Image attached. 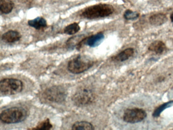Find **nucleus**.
Instances as JSON below:
<instances>
[{"instance_id": "f257e3e1", "label": "nucleus", "mask_w": 173, "mask_h": 130, "mask_svg": "<svg viewBox=\"0 0 173 130\" xmlns=\"http://www.w3.org/2000/svg\"><path fill=\"white\" fill-rule=\"evenodd\" d=\"M27 117L28 112L25 109L13 107L3 110L0 114V119L3 123L13 124L22 122Z\"/></svg>"}, {"instance_id": "ddd939ff", "label": "nucleus", "mask_w": 173, "mask_h": 130, "mask_svg": "<svg viewBox=\"0 0 173 130\" xmlns=\"http://www.w3.org/2000/svg\"><path fill=\"white\" fill-rule=\"evenodd\" d=\"M28 25L30 27L39 30L42 28H44L47 27V23L46 20L44 18L38 17L36 18L28 21Z\"/></svg>"}, {"instance_id": "423d86ee", "label": "nucleus", "mask_w": 173, "mask_h": 130, "mask_svg": "<svg viewBox=\"0 0 173 130\" xmlns=\"http://www.w3.org/2000/svg\"><path fill=\"white\" fill-rule=\"evenodd\" d=\"M45 98L50 102L61 103L66 100L67 93L64 87L53 86L46 89L44 93Z\"/></svg>"}, {"instance_id": "6ab92c4d", "label": "nucleus", "mask_w": 173, "mask_h": 130, "mask_svg": "<svg viewBox=\"0 0 173 130\" xmlns=\"http://www.w3.org/2000/svg\"><path fill=\"white\" fill-rule=\"evenodd\" d=\"M53 127V125H51L49 119H46L45 121H44L41 123H39V125H37L36 127L34 128H33V130H49L51 129Z\"/></svg>"}, {"instance_id": "20e7f679", "label": "nucleus", "mask_w": 173, "mask_h": 130, "mask_svg": "<svg viewBox=\"0 0 173 130\" xmlns=\"http://www.w3.org/2000/svg\"><path fill=\"white\" fill-rule=\"evenodd\" d=\"M23 84L19 79L5 78L0 82V91L4 95H14L23 91Z\"/></svg>"}, {"instance_id": "f3484780", "label": "nucleus", "mask_w": 173, "mask_h": 130, "mask_svg": "<svg viewBox=\"0 0 173 130\" xmlns=\"http://www.w3.org/2000/svg\"><path fill=\"white\" fill-rule=\"evenodd\" d=\"M80 30V27L79 24L76 23H73L69 24L64 28V33L69 35H74L79 32Z\"/></svg>"}, {"instance_id": "4468645a", "label": "nucleus", "mask_w": 173, "mask_h": 130, "mask_svg": "<svg viewBox=\"0 0 173 130\" xmlns=\"http://www.w3.org/2000/svg\"><path fill=\"white\" fill-rule=\"evenodd\" d=\"M13 2L11 0H0V10L2 13L9 14L13 9Z\"/></svg>"}, {"instance_id": "412c9836", "label": "nucleus", "mask_w": 173, "mask_h": 130, "mask_svg": "<svg viewBox=\"0 0 173 130\" xmlns=\"http://www.w3.org/2000/svg\"><path fill=\"white\" fill-rule=\"evenodd\" d=\"M170 20H171V21H172V23H173V13L170 15Z\"/></svg>"}, {"instance_id": "0eeeda50", "label": "nucleus", "mask_w": 173, "mask_h": 130, "mask_svg": "<svg viewBox=\"0 0 173 130\" xmlns=\"http://www.w3.org/2000/svg\"><path fill=\"white\" fill-rule=\"evenodd\" d=\"M147 117V113L143 109H129L125 112L124 121L130 123H135L141 122Z\"/></svg>"}, {"instance_id": "f8f14e48", "label": "nucleus", "mask_w": 173, "mask_h": 130, "mask_svg": "<svg viewBox=\"0 0 173 130\" xmlns=\"http://www.w3.org/2000/svg\"><path fill=\"white\" fill-rule=\"evenodd\" d=\"M148 49L152 52L160 55L165 51L166 46L165 44L161 41H155L151 44Z\"/></svg>"}, {"instance_id": "a211bd4d", "label": "nucleus", "mask_w": 173, "mask_h": 130, "mask_svg": "<svg viewBox=\"0 0 173 130\" xmlns=\"http://www.w3.org/2000/svg\"><path fill=\"white\" fill-rule=\"evenodd\" d=\"M173 104V101H169V102H166L165 103L163 104L160 106H159L156 109L154 112L153 113V117H158L160 115L161 112H162L164 110H165V109L168 108L172 106Z\"/></svg>"}, {"instance_id": "6e6552de", "label": "nucleus", "mask_w": 173, "mask_h": 130, "mask_svg": "<svg viewBox=\"0 0 173 130\" xmlns=\"http://www.w3.org/2000/svg\"><path fill=\"white\" fill-rule=\"evenodd\" d=\"M104 39V35L102 33H99L95 35L86 38L85 39L84 44L90 47H95L99 45Z\"/></svg>"}, {"instance_id": "39448f33", "label": "nucleus", "mask_w": 173, "mask_h": 130, "mask_svg": "<svg viewBox=\"0 0 173 130\" xmlns=\"http://www.w3.org/2000/svg\"><path fill=\"white\" fill-rule=\"evenodd\" d=\"M94 96L90 89L83 87L78 90L75 94L72 100L74 103L78 106H85L93 103Z\"/></svg>"}, {"instance_id": "2eb2a0df", "label": "nucleus", "mask_w": 173, "mask_h": 130, "mask_svg": "<svg viewBox=\"0 0 173 130\" xmlns=\"http://www.w3.org/2000/svg\"><path fill=\"white\" fill-rule=\"evenodd\" d=\"M72 130H94V127L90 122L85 121H81L75 122L73 124L72 127Z\"/></svg>"}, {"instance_id": "aec40b11", "label": "nucleus", "mask_w": 173, "mask_h": 130, "mask_svg": "<svg viewBox=\"0 0 173 130\" xmlns=\"http://www.w3.org/2000/svg\"><path fill=\"white\" fill-rule=\"evenodd\" d=\"M140 14L137 12L127 10L124 14V18L126 20H135L139 17Z\"/></svg>"}, {"instance_id": "f03ea898", "label": "nucleus", "mask_w": 173, "mask_h": 130, "mask_svg": "<svg viewBox=\"0 0 173 130\" xmlns=\"http://www.w3.org/2000/svg\"><path fill=\"white\" fill-rule=\"evenodd\" d=\"M114 11L113 6L109 4H97L86 8L82 12L81 16L88 19H94L110 16Z\"/></svg>"}, {"instance_id": "dca6fc26", "label": "nucleus", "mask_w": 173, "mask_h": 130, "mask_svg": "<svg viewBox=\"0 0 173 130\" xmlns=\"http://www.w3.org/2000/svg\"><path fill=\"white\" fill-rule=\"evenodd\" d=\"M81 37V36H75L69 39L67 43L68 47L71 49H74L75 46H80L81 44H82V42L84 38H83Z\"/></svg>"}, {"instance_id": "9b49d317", "label": "nucleus", "mask_w": 173, "mask_h": 130, "mask_svg": "<svg viewBox=\"0 0 173 130\" xmlns=\"http://www.w3.org/2000/svg\"><path fill=\"white\" fill-rule=\"evenodd\" d=\"M134 54V49L132 48H129L120 52V54L114 56L113 60L118 62H124L129 59V58L133 56Z\"/></svg>"}, {"instance_id": "9d476101", "label": "nucleus", "mask_w": 173, "mask_h": 130, "mask_svg": "<svg viewBox=\"0 0 173 130\" xmlns=\"http://www.w3.org/2000/svg\"><path fill=\"white\" fill-rule=\"evenodd\" d=\"M168 20L166 15L164 14H155L149 18V22L151 24L154 26H160L165 23Z\"/></svg>"}, {"instance_id": "1a4fd4ad", "label": "nucleus", "mask_w": 173, "mask_h": 130, "mask_svg": "<svg viewBox=\"0 0 173 130\" xmlns=\"http://www.w3.org/2000/svg\"><path fill=\"white\" fill-rule=\"evenodd\" d=\"M21 38V35L18 31H7L2 35V40L6 43H12L18 41Z\"/></svg>"}, {"instance_id": "7ed1b4c3", "label": "nucleus", "mask_w": 173, "mask_h": 130, "mask_svg": "<svg viewBox=\"0 0 173 130\" xmlns=\"http://www.w3.org/2000/svg\"><path fill=\"white\" fill-rule=\"evenodd\" d=\"M94 61L92 58L86 55H80L69 62L67 68L73 74H80L93 67Z\"/></svg>"}]
</instances>
